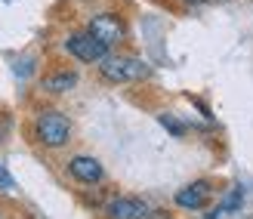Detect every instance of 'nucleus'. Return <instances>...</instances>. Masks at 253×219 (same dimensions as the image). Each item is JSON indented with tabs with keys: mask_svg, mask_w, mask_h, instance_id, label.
I'll return each instance as SVG.
<instances>
[{
	"mask_svg": "<svg viewBox=\"0 0 253 219\" xmlns=\"http://www.w3.org/2000/svg\"><path fill=\"white\" fill-rule=\"evenodd\" d=\"M34 133H37V142L41 145L62 148L71 136V124L62 111H41L37 114V124H34Z\"/></svg>",
	"mask_w": 253,
	"mask_h": 219,
	"instance_id": "f257e3e1",
	"label": "nucleus"
},
{
	"mask_svg": "<svg viewBox=\"0 0 253 219\" xmlns=\"http://www.w3.org/2000/svg\"><path fill=\"white\" fill-rule=\"evenodd\" d=\"M99 71L111 84H133V81H142L148 74V65L142 59H133V56H105Z\"/></svg>",
	"mask_w": 253,
	"mask_h": 219,
	"instance_id": "f03ea898",
	"label": "nucleus"
},
{
	"mask_svg": "<svg viewBox=\"0 0 253 219\" xmlns=\"http://www.w3.org/2000/svg\"><path fill=\"white\" fill-rule=\"evenodd\" d=\"M65 49L74 59H81V62H102L108 56V46L102 41H96L90 31H86V34H71L65 41Z\"/></svg>",
	"mask_w": 253,
	"mask_h": 219,
	"instance_id": "7ed1b4c3",
	"label": "nucleus"
},
{
	"mask_svg": "<svg viewBox=\"0 0 253 219\" xmlns=\"http://www.w3.org/2000/svg\"><path fill=\"white\" fill-rule=\"evenodd\" d=\"M86 31H90L96 41H102L105 46H115V44L124 41V22L118 16H111V12L93 16V22H90V28H86Z\"/></svg>",
	"mask_w": 253,
	"mask_h": 219,
	"instance_id": "20e7f679",
	"label": "nucleus"
},
{
	"mask_svg": "<svg viewBox=\"0 0 253 219\" xmlns=\"http://www.w3.org/2000/svg\"><path fill=\"white\" fill-rule=\"evenodd\" d=\"M68 173L78 179V182L93 185V182H99V179H102V164H99L96 158L78 154V158H71V161H68Z\"/></svg>",
	"mask_w": 253,
	"mask_h": 219,
	"instance_id": "39448f33",
	"label": "nucleus"
},
{
	"mask_svg": "<svg viewBox=\"0 0 253 219\" xmlns=\"http://www.w3.org/2000/svg\"><path fill=\"white\" fill-rule=\"evenodd\" d=\"M207 201H210V185L207 182H192V185L176 191V204H179L182 210H201V207H207Z\"/></svg>",
	"mask_w": 253,
	"mask_h": 219,
	"instance_id": "423d86ee",
	"label": "nucleus"
},
{
	"mask_svg": "<svg viewBox=\"0 0 253 219\" xmlns=\"http://www.w3.org/2000/svg\"><path fill=\"white\" fill-rule=\"evenodd\" d=\"M142 210H145L142 201H136V198H118V201L108 204V216L111 219H136Z\"/></svg>",
	"mask_w": 253,
	"mask_h": 219,
	"instance_id": "0eeeda50",
	"label": "nucleus"
},
{
	"mask_svg": "<svg viewBox=\"0 0 253 219\" xmlns=\"http://www.w3.org/2000/svg\"><path fill=\"white\" fill-rule=\"evenodd\" d=\"M78 84V74L74 71H56L43 77V89H49V93H68V89Z\"/></svg>",
	"mask_w": 253,
	"mask_h": 219,
	"instance_id": "6e6552de",
	"label": "nucleus"
},
{
	"mask_svg": "<svg viewBox=\"0 0 253 219\" xmlns=\"http://www.w3.org/2000/svg\"><path fill=\"white\" fill-rule=\"evenodd\" d=\"M161 127H167L173 136H185V124H179L173 114H161Z\"/></svg>",
	"mask_w": 253,
	"mask_h": 219,
	"instance_id": "1a4fd4ad",
	"label": "nucleus"
},
{
	"mask_svg": "<svg viewBox=\"0 0 253 219\" xmlns=\"http://www.w3.org/2000/svg\"><path fill=\"white\" fill-rule=\"evenodd\" d=\"M241 198H244V195H241V188H235V191H232V195H229V198H225V204H222V210H235V207H238V204H241Z\"/></svg>",
	"mask_w": 253,
	"mask_h": 219,
	"instance_id": "9d476101",
	"label": "nucleus"
},
{
	"mask_svg": "<svg viewBox=\"0 0 253 219\" xmlns=\"http://www.w3.org/2000/svg\"><path fill=\"white\" fill-rule=\"evenodd\" d=\"M136 219H170V213L167 210H142Z\"/></svg>",
	"mask_w": 253,
	"mask_h": 219,
	"instance_id": "9b49d317",
	"label": "nucleus"
},
{
	"mask_svg": "<svg viewBox=\"0 0 253 219\" xmlns=\"http://www.w3.org/2000/svg\"><path fill=\"white\" fill-rule=\"evenodd\" d=\"M6 127H9V124H6V118L0 114V142H3V136H6Z\"/></svg>",
	"mask_w": 253,
	"mask_h": 219,
	"instance_id": "f8f14e48",
	"label": "nucleus"
},
{
	"mask_svg": "<svg viewBox=\"0 0 253 219\" xmlns=\"http://www.w3.org/2000/svg\"><path fill=\"white\" fill-rule=\"evenodd\" d=\"M185 3H201V0H185Z\"/></svg>",
	"mask_w": 253,
	"mask_h": 219,
	"instance_id": "ddd939ff",
	"label": "nucleus"
}]
</instances>
